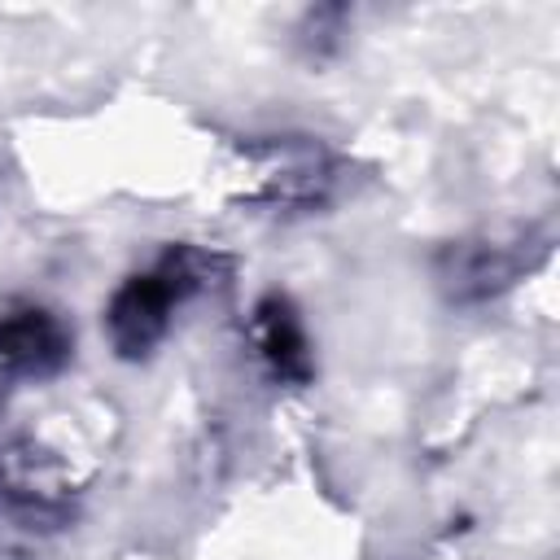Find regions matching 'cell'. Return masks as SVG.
<instances>
[{"instance_id":"6da1fadb","label":"cell","mask_w":560,"mask_h":560,"mask_svg":"<svg viewBox=\"0 0 560 560\" xmlns=\"http://www.w3.org/2000/svg\"><path fill=\"white\" fill-rule=\"evenodd\" d=\"M219 267H228L219 254H206V249H192V245H171L149 271H136L109 298V311H105L109 346L122 359H144L166 337L171 311L188 293L210 284Z\"/></svg>"},{"instance_id":"7a4b0ae2","label":"cell","mask_w":560,"mask_h":560,"mask_svg":"<svg viewBox=\"0 0 560 560\" xmlns=\"http://www.w3.org/2000/svg\"><path fill=\"white\" fill-rule=\"evenodd\" d=\"M70 359L66 324L44 306H22L0 319V363L22 376H48Z\"/></svg>"},{"instance_id":"3957f363","label":"cell","mask_w":560,"mask_h":560,"mask_svg":"<svg viewBox=\"0 0 560 560\" xmlns=\"http://www.w3.org/2000/svg\"><path fill=\"white\" fill-rule=\"evenodd\" d=\"M254 341L262 350V359L271 363V372L280 381H293V385H306L311 381V341H306V328H302V315L298 306L284 298V293H267L258 306H254Z\"/></svg>"}]
</instances>
